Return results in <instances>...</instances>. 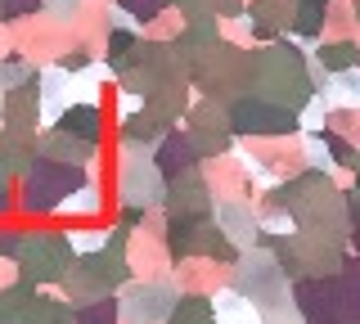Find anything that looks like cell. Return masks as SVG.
Returning <instances> with one entry per match:
<instances>
[{"mask_svg": "<svg viewBox=\"0 0 360 324\" xmlns=\"http://www.w3.org/2000/svg\"><path fill=\"white\" fill-rule=\"evenodd\" d=\"M248 86H252L257 95H266V99H275V104H284V108L297 113L315 95L311 72H307V50H292L275 37V46L262 50L248 63Z\"/></svg>", "mask_w": 360, "mask_h": 324, "instance_id": "obj_1", "label": "cell"}, {"mask_svg": "<svg viewBox=\"0 0 360 324\" xmlns=\"http://www.w3.org/2000/svg\"><path fill=\"white\" fill-rule=\"evenodd\" d=\"M86 181V167L77 162H50V158H37L27 167V176L14 185L18 194V216L22 221H54V207L68 189H77Z\"/></svg>", "mask_w": 360, "mask_h": 324, "instance_id": "obj_2", "label": "cell"}, {"mask_svg": "<svg viewBox=\"0 0 360 324\" xmlns=\"http://www.w3.org/2000/svg\"><path fill=\"white\" fill-rule=\"evenodd\" d=\"M14 261H18L22 279H32L41 288H59V279L72 266V243H68L63 230H50L45 221H32V226H22Z\"/></svg>", "mask_w": 360, "mask_h": 324, "instance_id": "obj_3", "label": "cell"}, {"mask_svg": "<svg viewBox=\"0 0 360 324\" xmlns=\"http://www.w3.org/2000/svg\"><path fill=\"white\" fill-rule=\"evenodd\" d=\"M275 248L279 266L288 271V279H311V275H338L347 261V239L320 230H292L284 239H266Z\"/></svg>", "mask_w": 360, "mask_h": 324, "instance_id": "obj_4", "label": "cell"}, {"mask_svg": "<svg viewBox=\"0 0 360 324\" xmlns=\"http://www.w3.org/2000/svg\"><path fill=\"white\" fill-rule=\"evenodd\" d=\"M225 117H230L234 140H275V136H292L297 131V113L275 99L257 95V91H239L225 99Z\"/></svg>", "mask_w": 360, "mask_h": 324, "instance_id": "obj_5", "label": "cell"}, {"mask_svg": "<svg viewBox=\"0 0 360 324\" xmlns=\"http://www.w3.org/2000/svg\"><path fill=\"white\" fill-rule=\"evenodd\" d=\"M162 189H167V176L158 171L153 153L117 144V167H112V198H117V207L149 212L162 203Z\"/></svg>", "mask_w": 360, "mask_h": 324, "instance_id": "obj_6", "label": "cell"}, {"mask_svg": "<svg viewBox=\"0 0 360 324\" xmlns=\"http://www.w3.org/2000/svg\"><path fill=\"white\" fill-rule=\"evenodd\" d=\"M180 288L172 275H135L112 293L117 302V324H167Z\"/></svg>", "mask_w": 360, "mask_h": 324, "instance_id": "obj_7", "label": "cell"}, {"mask_svg": "<svg viewBox=\"0 0 360 324\" xmlns=\"http://www.w3.org/2000/svg\"><path fill=\"white\" fill-rule=\"evenodd\" d=\"M180 131H185V140L194 144L198 162L202 158H217V153H225L234 144L225 104H221V99H207V95H194V104H189L185 117H180Z\"/></svg>", "mask_w": 360, "mask_h": 324, "instance_id": "obj_8", "label": "cell"}, {"mask_svg": "<svg viewBox=\"0 0 360 324\" xmlns=\"http://www.w3.org/2000/svg\"><path fill=\"white\" fill-rule=\"evenodd\" d=\"M167 221H194V216H212V189L202 181L198 167H189V171H180L167 181L162 189V203H158Z\"/></svg>", "mask_w": 360, "mask_h": 324, "instance_id": "obj_9", "label": "cell"}, {"mask_svg": "<svg viewBox=\"0 0 360 324\" xmlns=\"http://www.w3.org/2000/svg\"><path fill=\"white\" fill-rule=\"evenodd\" d=\"M212 221L234 248H252L262 239V226H257V203L252 198H217L212 203Z\"/></svg>", "mask_w": 360, "mask_h": 324, "instance_id": "obj_10", "label": "cell"}, {"mask_svg": "<svg viewBox=\"0 0 360 324\" xmlns=\"http://www.w3.org/2000/svg\"><path fill=\"white\" fill-rule=\"evenodd\" d=\"M32 86H37V99H41V131H45L72 104V72H68V63H41Z\"/></svg>", "mask_w": 360, "mask_h": 324, "instance_id": "obj_11", "label": "cell"}, {"mask_svg": "<svg viewBox=\"0 0 360 324\" xmlns=\"http://www.w3.org/2000/svg\"><path fill=\"white\" fill-rule=\"evenodd\" d=\"M99 216H108V189L95 176H86L77 189H68L59 207H54V221H63V226H82V221H99Z\"/></svg>", "mask_w": 360, "mask_h": 324, "instance_id": "obj_12", "label": "cell"}, {"mask_svg": "<svg viewBox=\"0 0 360 324\" xmlns=\"http://www.w3.org/2000/svg\"><path fill=\"white\" fill-rule=\"evenodd\" d=\"M315 95L329 104V113H360V63L342 72H324L315 82Z\"/></svg>", "mask_w": 360, "mask_h": 324, "instance_id": "obj_13", "label": "cell"}, {"mask_svg": "<svg viewBox=\"0 0 360 324\" xmlns=\"http://www.w3.org/2000/svg\"><path fill=\"white\" fill-rule=\"evenodd\" d=\"M54 127H63L68 136L95 144V149H104V144H108V117H104V108H99V104H68Z\"/></svg>", "mask_w": 360, "mask_h": 324, "instance_id": "obj_14", "label": "cell"}, {"mask_svg": "<svg viewBox=\"0 0 360 324\" xmlns=\"http://www.w3.org/2000/svg\"><path fill=\"white\" fill-rule=\"evenodd\" d=\"M95 144H86V140H77V136H68L63 127H45L37 131V158H50V162H77V167H86L90 158H95Z\"/></svg>", "mask_w": 360, "mask_h": 324, "instance_id": "obj_15", "label": "cell"}, {"mask_svg": "<svg viewBox=\"0 0 360 324\" xmlns=\"http://www.w3.org/2000/svg\"><path fill=\"white\" fill-rule=\"evenodd\" d=\"M0 127H5V131H22V136H37V131H41V99H37V91H32V82L18 86V91H5Z\"/></svg>", "mask_w": 360, "mask_h": 324, "instance_id": "obj_16", "label": "cell"}, {"mask_svg": "<svg viewBox=\"0 0 360 324\" xmlns=\"http://www.w3.org/2000/svg\"><path fill=\"white\" fill-rule=\"evenodd\" d=\"M153 162H158V171L172 181V176L198 167V153H194V144L185 140V131H180V127H167V136L153 144Z\"/></svg>", "mask_w": 360, "mask_h": 324, "instance_id": "obj_17", "label": "cell"}, {"mask_svg": "<svg viewBox=\"0 0 360 324\" xmlns=\"http://www.w3.org/2000/svg\"><path fill=\"white\" fill-rule=\"evenodd\" d=\"M37 297H41V284H32V279L18 275L9 288H0V324H27Z\"/></svg>", "mask_w": 360, "mask_h": 324, "instance_id": "obj_18", "label": "cell"}, {"mask_svg": "<svg viewBox=\"0 0 360 324\" xmlns=\"http://www.w3.org/2000/svg\"><path fill=\"white\" fill-rule=\"evenodd\" d=\"M212 311H217V324H262L252 297H243L234 284H221L217 293H212Z\"/></svg>", "mask_w": 360, "mask_h": 324, "instance_id": "obj_19", "label": "cell"}, {"mask_svg": "<svg viewBox=\"0 0 360 324\" xmlns=\"http://www.w3.org/2000/svg\"><path fill=\"white\" fill-rule=\"evenodd\" d=\"M0 162L14 171V181H22L27 167L37 162V136H22V131H5V127H0Z\"/></svg>", "mask_w": 360, "mask_h": 324, "instance_id": "obj_20", "label": "cell"}, {"mask_svg": "<svg viewBox=\"0 0 360 324\" xmlns=\"http://www.w3.org/2000/svg\"><path fill=\"white\" fill-rule=\"evenodd\" d=\"M311 59L320 63L324 72H342V68H356L360 63V46H352V41H315L311 46Z\"/></svg>", "mask_w": 360, "mask_h": 324, "instance_id": "obj_21", "label": "cell"}, {"mask_svg": "<svg viewBox=\"0 0 360 324\" xmlns=\"http://www.w3.org/2000/svg\"><path fill=\"white\" fill-rule=\"evenodd\" d=\"M27 324H77V302L59 297L54 288H41V297H37V306H32Z\"/></svg>", "mask_w": 360, "mask_h": 324, "instance_id": "obj_22", "label": "cell"}, {"mask_svg": "<svg viewBox=\"0 0 360 324\" xmlns=\"http://www.w3.org/2000/svg\"><path fill=\"white\" fill-rule=\"evenodd\" d=\"M167 324H217V311H212L207 293H180Z\"/></svg>", "mask_w": 360, "mask_h": 324, "instance_id": "obj_23", "label": "cell"}, {"mask_svg": "<svg viewBox=\"0 0 360 324\" xmlns=\"http://www.w3.org/2000/svg\"><path fill=\"white\" fill-rule=\"evenodd\" d=\"M68 243H72V257H86V252H99L108 243V226L99 221H82V226H63Z\"/></svg>", "mask_w": 360, "mask_h": 324, "instance_id": "obj_24", "label": "cell"}, {"mask_svg": "<svg viewBox=\"0 0 360 324\" xmlns=\"http://www.w3.org/2000/svg\"><path fill=\"white\" fill-rule=\"evenodd\" d=\"M297 131L302 136H324V131H329V104H324L320 95H311L307 104L297 108Z\"/></svg>", "mask_w": 360, "mask_h": 324, "instance_id": "obj_25", "label": "cell"}, {"mask_svg": "<svg viewBox=\"0 0 360 324\" xmlns=\"http://www.w3.org/2000/svg\"><path fill=\"white\" fill-rule=\"evenodd\" d=\"M77 324H117V302L112 297L77 302Z\"/></svg>", "mask_w": 360, "mask_h": 324, "instance_id": "obj_26", "label": "cell"}, {"mask_svg": "<svg viewBox=\"0 0 360 324\" xmlns=\"http://www.w3.org/2000/svg\"><path fill=\"white\" fill-rule=\"evenodd\" d=\"M37 82V63H27L18 54V59H0V91H18V86Z\"/></svg>", "mask_w": 360, "mask_h": 324, "instance_id": "obj_27", "label": "cell"}, {"mask_svg": "<svg viewBox=\"0 0 360 324\" xmlns=\"http://www.w3.org/2000/svg\"><path fill=\"white\" fill-rule=\"evenodd\" d=\"M41 9L50 18H59V23H72V18L82 14V0H41Z\"/></svg>", "mask_w": 360, "mask_h": 324, "instance_id": "obj_28", "label": "cell"}, {"mask_svg": "<svg viewBox=\"0 0 360 324\" xmlns=\"http://www.w3.org/2000/svg\"><path fill=\"white\" fill-rule=\"evenodd\" d=\"M338 275H342V284L352 288V297L360 302V257H352V261H342V271H338Z\"/></svg>", "mask_w": 360, "mask_h": 324, "instance_id": "obj_29", "label": "cell"}, {"mask_svg": "<svg viewBox=\"0 0 360 324\" xmlns=\"http://www.w3.org/2000/svg\"><path fill=\"white\" fill-rule=\"evenodd\" d=\"M347 212H352V221H360V171L347 181Z\"/></svg>", "mask_w": 360, "mask_h": 324, "instance_id": "obj_30", "label": "cell"}, {"mask_svg": "<svg viewBox=\"0 0 360 324\" xmlns=\"http://www.w3.org/2000/svg\"><path fill=\"white\" fill-rule=\"evenodd\" d=\"M9 216H18V194L14 189H0V221H9Z\"/></svg>", "mask_w": 360, "mask_h": 324, "instance_id": "obj_31", "label": "cell"}, {"mask_svg": "<svg viewBox=\"0 0 360 324\" xmlns=\"http://www.w3.org/2000/svg\"><path fill=\"white\" fill-rule=\"evenodd\" d=\"M14 279H18V261H14V257H5V252H0V288H9Z\"/></svg>", "mask_w": 360, "mask_h": 324, "instance_id": "obj_32", "label": "cell"}, {"mask_svg": "<svg viewBox=\"0 0 360 324\" xmlns=\"http://www.w3.org/2000/svg\"><path fill=\"white\" fill-rule=\"evenodd\" d=\"M41 5V0H9V9H14V14H18V9H37Z\"/></svg>", "mask_w": 360, "mask_h": 324, "instance_id": "obj_33", "label": "cell"}, {"mask_svg": "<svg viewBox=\"0 0 360 324\" xmlns=\"http://www.w3.org/2000/svg\"><path fill=\"white\" fill-rule=\"evenodd\" d=\"M0 108H5V91H0Z\"/></svg>", "mask_w": 360, "mask_h": 324, "instance_id": "obj_34", "label": "cell"}]
</instances>
